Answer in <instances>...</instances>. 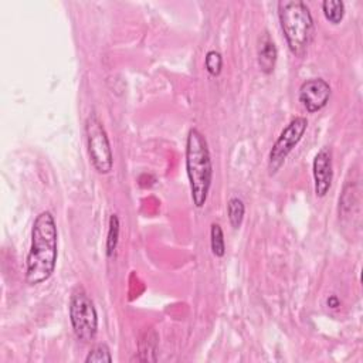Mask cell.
I'll return each instance as SVG.
<instances>
[{
    "label": "cell",
    "mask_w": 363,
    "mask_h": 363,
    "mask_svg": "<svg viewBox=\"0 0 363 363\" xmlns=\"http://www.w3.org/2000/svg\"><path fill=\"white\" fill-rule=\"evenodd\" d=\"M85 138L89 160L95 170L108 174L113 166V155L106 129L95 112L89 113L85 121Z\"/></svg>",
    "instance_id": "277c9868"
},
{
    "label": "cell",
    "mask_w": 363,
    "mask_h": 363,
    "mask_svg": "<svg viewBox=\"0 0 363 363\" xmlns=\"http://www.w3.org/2000/svg\"><path fill=\"white\" fill-rule=\"evenodd\" d=\"M69 322L78 340L88 343L98 332V313L84 289H77L69 299Z\"/></svg>",
    "instance_id": "5b68a950"
},
{
    "label": "cell",
    "mask_w": 363,
    "mask_h": 363,
    "mask_svg": "<svg viewBox=\"0 0 363 363\" xmlns=\"http://www.w3.org/2000/svg\"><path fill=\"white\" fill-rule=\"evenodd\" d=\"M186 173L193 204L201 208L208 197L213 182V162L206 136L191 128L186 139Z\"/></svg>",
    "instance_id": "7a4b0ae2"
},
{
    "label": "cell",
    "mask_w": 363,
    "mask_h": 363,
    "mask_svg": "<svg viewBox=\"0 0 363 363\" xmlns=\"http://www.w3.org/2000/svg\"><path fill=\"white\" fill-rule=\"evenodd\" d=\"M322 11L329 23L339 24L345 16V3L342 0H325L322 1Z\"/></svg>",
    "instance_id": "8fae6325"
},
{
    "label": "cell",
    "mask_w": 363,
    "mask_h": 363,
    "mask_svg": "<svg viewBox=\"0 0 363 363\" xmlns=\"http://www.w3.org/2000/svg\"><path fill=\"white\" fill-rule=\"evenodd\" d=\"M58 258V230L51 211H41L31 228V245L26 262V282L40 285L51 278Z\"/></svg>",
    "instance_id": "6da1fadb"
},
{
    "label": "cell",
    "mask_w": 363,
    "mask_h": 363,
    "mask_svg": "<svg viewBox=\"0 0 363 363\" xmlns=\"http://www.w3.org/2000/svg\"><path fill=\"white\" fill-rule=\"evenodd\" d=\"M204 68L211 77H218L223 69V57L216 50H208L204 57Z\"/></svg>",
    "instance_id": "2e32d148"
},
{
    "label": "cell",
    "mask_w": 363,
    "mask_h": 363,
    "mask_svg": "<svg viewBox=\"0 0 363 363\" xmlns=\"http://www.w3.org/2000/svg\"><path fill=\"white\" fill-rule=\"evenodd\" d=\"M308 129V119L305 116H296L289 121V123L282 129L278 139L272 145L268 156V170L269 174H275L281 166L285 163L288 155L301 142L303 133Z\"/></svg>",
    "instance_id": "8992f818"
},
{
    "label": "cell",
    "mask_w": 363,
    "mask_h": 363,
    "mask_svg": "<svg viewBox=\"0 0 363 363\" xmlns=\"http://www.w3.org/2000/svg\"><path fill=\"white\" fill-rule=\"evenodd\" d=\"M278 18L289 51L303 57L313 37V18L302 0H282L278 3Z\"/></svg>",
    "instance_id": "3957f363"
},
{
    "label": "cell",
    "mask_w": 363,
    "mask_h": 363,
    "mask_svg": "<svg viewBox=\"0 0 363 363\" xmlns=\"http://www.w3.org/2000/svg\"><path fill=\"white\" fill-rule=\"evenodd\" d=\"M326 305L330 308V309H336L340 306V301L336 295H330L328 299H326Z\"/></svg>",
    "instance_id": "e0dca14e"
},
{
    "label": "cell",
    "mask_w": 363,
    "mask_h": 363,
    "mask_svg": "<svg viewBox=\"0 0 363 363\" xmlns=\"http://www.w3.org/2000/svg\"><path fill=\"white\" fill-rule=\"evenodd\" d=\"M210 247L211 252L221 258L225 254V242H224V233L218 223H213L210 228Z\"/></svg>",
    "instance_id": "5bb4252c"
},
{
    "label": "cell",
    "mask_w": 363,
    "mask_h": 363,
    "mask_svg": "<svg viewBox=\"0 0 363 363\" xmlns=\"http://www.w3.org/2000/svg\"><path fill=\"white\" fill-rule=\"evenodd\" d=\"M312 174L315 184V194L325 197L333 182V163L332 152L329 147H322L313 157Z\"/></svg>",
    "instance_id": "ba28073f"
},
{
    "label": "cell",
    "mask_w": 363,
    "mask_h": 363,
    "mask_svg": "<svg viewBox=\"0 0 363 363\" xmlns=\"http://www.w3.org/2000/svg\"><path fill=\"white\" fill-rule=\"evenodd\" d=\"M156 349H157V333L155 330H150L140 340V343H139V354L140 356L136 359L142 360V362H152V357L149 356V353H152L155 356Z\"/></svg>",
    "instance_id": "4fadbf2b"
},
{
    "label": "cell",
    "mask_w": 363,
    "mask_h": 363,
    "mask_svg": "<svg viewBox=\"0 0 363 363\" xmlns=\"http://www.w3.org/2000/svg\"><path fill=\"white\" fill-rule=\"evenodd\" d=\"M119 231H121V223L119 217L116 214H111L109 223H108V234H106V244L105 251L106 257H112L115 254V250L119 242Z\"/></svg>",
    "instance_id": "30bf717a"
},
{
    "label": "cell",
    "mask_w": 363,
    "mask_h": 363,
    "mask_svg": "<svg viewBox=\"0 0 363 363\" xmlns=\"http://www.w3.org/2000/svg\"><path fill=\"white\" fill-rule=\"evenodd\" d=\"M86 363H111L112 362V354L109 347L105 343H98L95 345L86 354L85 357Z\"/></svg>",
    "instance_id": "9a60e30c"
},
{
    "label": "cell",
    "mask_w": 363,
    "mask_h": 363,
    "mask_svg": "<svg viewBox=\"0 0 363 363\" xmlns=\"http://www.w3.org/2000/svg\"><path fill=\"white\" fill-rule=\"evenodd\" d=\"M245 214L244 201L240 197H231L227 203V216L233 228H240Z\"/></svg>",
    "instance_id": "7c38bea8"
},
{
    "label": "cell",
    "mask_w": 363,
    "mask_h": 363,
    "mask_svg": "<svg viewBox=\"0 0 363 363\" xmlns=\"http://www.w3.org/2000/svg\"><path fill=\"white\" fill-rule=\"evenodd\" d=\"M278 51L275 47L274 40L268 34V31H264L258 38V65L259 69L264 74H271L275 68Z\"/></svg>",
    "instance_id": "9c48e42d"
},
{
    "label": "cell",
    "mask_w": 363,
    "mask_h": 363,
    "mask_svg": "<svg viewBox=\"0 0 363 363\" xmlns=\"http://www.w3.org/2000/svg\"><path fill=\"white\" fill-rule=\"evenodd\" d=\"M332 88L323 78H309L299 86V101L309 113L323 109L330 99Z\"/></svg>",
    "instance_id": "52a82bcc"
}]
</instances>
